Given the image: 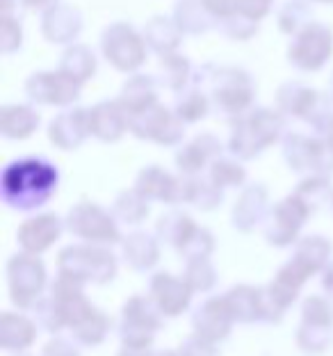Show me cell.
Listing matches in <instances>:
<instances>
[{"label":"cell","instance_id":"6da1fadb","mask_svg":"<svg viewBox=\"0 0 333 356\" xmlns=\"http://www.w3.org/2000/svg\"><path fill=\"white\" fill-rule=\"evenodd\" d=\"M58 188V169L42 158L16 160L3 174V197L14 208H35Z\"/></svg>","mask_w":333,"mask_h":356},{"label":"cell","instance_id":"7a4b0ae2","mask_svg":"<svg viewBox=\"0 0 333 356\" xmlns=\"http://www.w3.org/2000/svg\"><path fill=\"white\" fill-rule=\"evenodd\" d=\"M283 119L274 110H256L238 119L231 135V151L240 158H254L279 140Z\"/></svg>","mask_w":333,"mask_h":356},{"label":"cell","instance_id":"3957f363","mask_svg":"<svg viewBox=\"0 0 333 356\" xmlns=\"http://www.w3.org/2000/svg\"><path fill=\"white\" fill-rule=\"evenodd\" d=\"M101 51L112 67L124 74H133L146 60V42L131 23L117 21L103 30Z\"/></svg>","mask_w":333,"mask_h":356},{"label":"cell","instance_id":"277c9868","mask_svg":"<svg viewBox=\"0 0 333 356\" xmlns=\"http://www.w3.org/2000/svg\"><path fill=\"white\" fill-rule=\"evenodd\" d=\"M333 55V32L324 23H308L288 46V60L302 71H320Z\"/></svg>","mask_w":333,"mask_h":356},{"label":"cell","instance_id":"5b68a950","mask_svg":"<svg viewBox=\"0 0 333 356\" xmlns=\"http://www.w3.org/2000/svg\"><path fill=\"white\" fill-rule=\"evenodd\" d=\"M210 80H213V96L217 108L229 112V115H240L254 101L256 87L247 71L235 67L213 69Z\"/></svg>","mask_w":333,"mask_h":356},{"label":"cell","instance_id":"8992f818","mask_svg":"<svg viewBox=\"0 0 333 356\" xmlns=\"http://www.w3.org/2000/svg\"><path fill=\"white\" fill-rule=\"evenodd\" d=\"M276 103L286 115L313 121L318 128H324V124L333 117L331 110L324 103V96L315 92L313 87H306L302 83H286L276 92Z\"/></svg>","mask_w":333,"mask_h":356},{"label":"cell","instance_id":"52a82bcc","mask_svg":"<svg viewBox=\"0 0 333 356\" xmlns=\"http://www.w3.org/2000/svg\"><path fill=\"white\" fill-rule=\"evenodd\" d=\"M128 128L142 140H151L158 144H165V147H172V144L183 140V121L174 112H169L162 105H153V108L140 112V115L128 117Z\"/></svg>","mask_w":333,"mask_h":356},{"label":"cell","instance_id":"ba28073f","mask_svg":"<svg viewBox=\"0 0 333 356\" xmlns=\"http://www.w3.org/2000/svg\"><path fill=\"white\" fill-rule=\"evenodd\" d=\"M62 274L73 281L94 279V281H108L115 274V258L101 249H64L62 258Z\"/></svg>","mask_w":333,"mask_h":356},{"label":"cell","instance_id":"9c48e42d","mask_svg":"<svg viewBox=\"0 0 333 356\" xmlns=\"http://www.w3.org/2000/svg\"><path fill=\"white\" fill-rule=\"evenodd\" d=\"M26 94L35 103L42 105H71L78 101L80 96V85L73 83L62 71H39L32 74L26 83Z\"/></svg>","mask_w":333,"mask_h":356},{"label":"cell","instance_id":"30bf717a","mask_svg":"<svg viewBox=\"0 0 333 356\" xmlns=\"http://www.w3.org/2000/svg\"><path fill=\"white\" fill-rule=\"evenodd\" d=\"M283 153L292 169H315V172H327L333 167V149L324 140L304 135H288L283 144Z\"/></svg>","mask_w":333,"mask_h":356},{"label":"cell","instance_id":"8fae6325","mask_svg":"<svg viewBox=\"0 0 333 356\" xmlns=\"http://www.w3.org/2000/svg\"><path fill=\"white\" fill-rule=\"evenodd\" d=\"M44 265L30 256H16L10 261V288L14 304L28 309L44 286Z\"/></svg>","mask_w":333,"mask_h":356},{"label":"cell","instance_id":"7c38bea8","mask_svg":"<svg viewBox=\"0 0 333 356\" xmlns=\"http://www.w3.org/2000/svg\"><path fill=\"white\" fill-rule=\"evenodd\" d=\"M83 32V12L78 7L58 3L42 16V35L51 44H73Z\"/></svg>","mask_w":333,"mask_h":356},{"label":"cell","instance_id":"4fadbf2b","mask_svg":"<svg viewBox=\"0 0 333 356\" xmlns=\"http://www.w3.org/2000/svg\"><path fill=\"white\" fill-rule=\"evenodd\" d=\"M89 135L99 137L103 142H117L128 128V112L119 101H105L87 110Z\"/></svg>","mask_w":333,"mask_h":356},{"label":"cell","instance_id":"5bb4252c","mask_svg":"<svg viewBox=\"0 0 333 356\" xmlns=\"http://www.w3.org/2000/svg\"><path fill=\"white\" fill-rule=\"evenodd\" d=\"M87 135H89L87 110H80V108L64 110L62 115H58L51 121V128H48L51 142L64 151L78 149Z\"/></svg>","mask_w":333,"mask_h":356},{"label":"cell","instance_id":"9a60e30c","mask_svg":"<svg viewBox=\"0 0 333 356\" xmlns=\"http://www.w3.org/2000/svg\"><path fill=\"white\" fill-rule=\"evenodd\" d=\"M69 226H71V231H76L80 238L108 240V242L119 238V233H117L110 217L105 215L99 206H92V204H80L76 210H71Z\"/></svg>","mask_w":333,"mask_h":356},{"label":"cell","instance_id":"2e32d148","mask_svg":"<svg viewBox=\"0 0 333 356\" xmlns=\"http://www.w3.org/2000/svg\"><path fill=\"white\" fill-rule=\"evenodd\" d=\"M142 37H144L146 46H149L153 53H158L160 58L174 55L183 42V32L176 26V21L169 19V16H162V14L151 16V19L146 21Z\"/></svg>","mask_w":333,"mask_h":356},{"label":"cell","instance_id":"e0dca14e","mask_svg":"<svg viewBox=\"0 0 333 356\" xmlns=\"http://www.w3.org/2000/svg\"><path fill=\"white\" fill-rule=\"evenodd\" d=\"M308 215V204L306 199L297 197H288L283 204H279L274 213V229L267 231L272 242L276 245H288V242L295 238V233L299 229V224L306 220Z\"/></svg>","mask_w":333,"mask_h":356},{"label":"cell","instance_id":"ac0fdd59","mask_svg":"<svg viewBox=\"0 0 333 356\" xmlns=\"http://www.w3.org/2000/svg\"><path fill=\"white\" fill-rule=\"evenodd\" d=\"M233 313L226 304V299H213L201 309V313H197L194 318V325H197V331L203 341H217V338H224L229 334Z\"/></svg>","mask_w":333,"mask_h":356},{"label":"cell","instance_id":"d6986e66","mask_svg":"<svg viewBox=\"0 0 333 356\" xmlns=\"http://www.w3.org/2000/svg\"><path fill=\"white\" fill-rule=\"evenodd\" d=\"M60 238V222L55 220V215H42L37 220H30L21 226L19 242L21 247L30 254L44 252L48 245H53Z\"/></svg>","mask_w":333,"mask_h":356},{"label":"cell","instance_id":"ffe728a7","mask_svg":"<svg viewBox=\"0 0 333 356\" xmlns=\"http://www.w3.org/2000/svg\"><path fill=\"white\" fill-rule=\"evenodd\" d=\"M39 126V112L30 105H3L0 110V131L10 140H26Z\"/></svg>","mask_w":333,"mask_h":356},{"label":"cell","instance_id":"44dd1931","mask_svg":"<svg viewBox=\"0 0 333 356\" xmlns=\"http://www.w3.org/2000/svg\"><path fill=\"white\" fill-rule=\"evenodd\" d=\"M153 297L158 302V309L165 315H178L190 304V290L169 274H160L153 279Z\"/></svg>","mask_w":333,"mask_h":356},{"label":"cell","instance_id":"7402d4cb","mask_svg":"<svg viewBox=\"0 0 333 356\" xmlns=\"http://www.w3.org/2000/svg\"><path fill=\"white\" fill-rule=\"evenodd\" d=\"M156 80L151 76H133L128 78V83L121 89L119 103L124 105L128 117L140 115V112L149 110L156 105Z\"/></svg>","mask_w":333,"mask_h":356},{"label":"cell","instance_id":"603a6c76","mask_svg":"<svg viewBox=\"0 0 333 356\" xmlns=\"http://www.w3.org/2000/svg\"><path fill=\"white\" fill-rule=\"evenodd\" d=\"M137 194L144 199H160V201H176L183 194L181 185L174 176L162 172L160 167H149L140 174L137 181Z\"/></svg>","mask_w":333,"mask_h":356},{"label":"cell","instance_id":"cb8c5ba5","mask_svg":"<svg viewBox=\"0 0 333 356\" xmlns=\"http://www.w3.org/2000/svg\"><path fill=\"white\" fill-rule=\"evenodd\" d=\"M222 151V144H219L217 137L213 135H199L178 151L176 163L181 167V172L185 174H197L203 169V165L208 163L210 158H215L217 153Z\"/></svg>","mask_w":333,"mask_h":356},{"label":"cell","instance_id":"d4e9b609","mask_svg":"<svg viewBox=\"0 0 333 356\" xmlns=\"http://www.w3.org/2000/svg\"><path fill=\"white\" fill-rule=\"evenodd\" d=\"M172 19L183 35H206L215 26V19L206 10L203 0H178Z\"/></svg>","mask_w":333,"mask_h":356},{"label":"cell","instance_id":"484cf974","mask_svg":"<svg viewBox=\"0 0 333 356\" xmlns=\"http://www.w3.org/2000/svg\"><path fill=\"white\" fill-rule=\"evenodd\" d=\"M60 71L67 78H71L73 83L83 85L89 78H94L96 74V55L92 48H87L83 44H73L67 51L62 53L60 60Z\"/></svg>","mask_w":333,"mask_h":356},{"label":"cell","instance_id":"4316f807","mask_svg":"<svg viewBox=\"0 0 333 356\" xmlns=\"http://www.w3.org/2000/svg\"><path fill=\"white\" fill-rule=\"evenodd\" d=\"M276 21H279V30L283 35L295 37L299 35L311 21V5L306 0H286L281 5L279 14H276Z\"/></svg>","mask_w":333,"mask_h":356},{"label":"cell","instance_id":"83f0119b","mask_svg":"<svg viewBox=\"0 0 333 356\" xmlns=\"http://www.w3.org/2000/svg\"><path fill=\"white\" fill-rule=\"evenodd\" d=\"M190 76H192V64L185 55L174 53L167 55V58H160V83L165 87L178 92V89L185 87Z\"/></svg>","mask_w":333,"mask_h":356},{"label":"cell","instance_id":"f1b7e54d","mask_svg":"<svg viewBox=\"0 0 333 356\" xmlns=\"http://www.w3.org/2000/svg\"><path fill=\"white\" fill-rule=\"evenodd\" d=\"M208 99L206 94L199 92V89H188L181 99H178V105H176V115L181 117L183 124H194V121H199L208 115Z\"/></svg>","mask_w":333,"mask_h":356},{"label":"cell","instance_id":"f546056e","mask_svg":"<svg viewBox=\"0 0 333 356\" xmlns=\"http://www.w3.org/2000/svg\"><path fill=\"white\" fill-rule=\"evenodd\" d=\"M23 44V30L16 16H0V51L3 55H12Z\"/></svg>","mask_w":333,"mask_h":356},{"label":"cell","instance_id":"4dcf8cb0","mask_svg":"<svg viewBox=\"0 0 333 356\" xmlns=\"http://www.w3.org/2000/svg\"><path fill=\"white\" fill-rule=\"evenodd\" d=\"M245 169L238 163H233V160H215L213 172H210L213 185H217V188H222V185H240L245 181Z\"/></svg>","mask_w":333,"mask_h":356},{"label":"cell","instance_id":"1f68e13d","mask_svg":"<svg viewBox=\"0 0 333 356\" xmlns=\"http://www.w3.org/2000/svg\"><path fill=\"white\" fill-rule=\"evenodd\" d=\"M219 28H222V32L229 39H235V42H247V39H251L258 32V23L245 19V16L235 14L231 16V19L226 21H219L217 23Z\"/></svg>","mask_w":333,"mask_h":356},{"label":"cell","instance_id":"d6a6232c","mask_svg":"<svg viewBox=\"0 0 333 356\" xmlns=\"http://www.w3.org/2000/svg\"><path fill=\"white\" fill-rule=\"evenodd\" d=\"M144 252L146 254H158V249H156V245H153V240L146 238L144 233H135V238L128 240V245H126V258L135 267L151 265L153 261H151L149 256H144Z\"/></svg>","mask_w":333,"mask_h":356},{"label":"cell","instance_id":"836d02e7","mask_svg":"<svg viewBox=\"0 0 333 356\" xmlns=\"http://www.w3.org/2000/svg\"><path fill=\"white\" fill-rule=\"evenodd\" d=\"M32 336H35V329H32V325L28 320L19 322V329H12V325L3 318V347H7V350H14V347H26Z\"/></svg>","mask_w":333,"mask_h":356},{"label":"cell","instance_id":"e575fe53","mask_svg":"<svg viewBox=\"0 0 333 356\" xmlns=\"http://www.w3.org/2000/svg\"><path fill=\"white\" fill-rule=\"evenodd\" d=\"M272 3L274 0H240L238 14L254 23H261L265 16L272 12Z\"/></svg>","mask_w":333,"mask_h":356},{"label":"cell","instance_id":"d590c367","mask_svg":"<svg viewBox=\"0 0 333 356\" xmlns=\"http://www.w3.org/2000/svg\"><path fill=\"white\" fill-rule=\"evenodd\" d=\"M203 5H206L210 16L219 23V21H226V19H231V16L238 14L240 0H203Z\"/></svg>","mask_w":333,"mask_h":356},{"label":"cell","instance_id":"8d00e7d4","mask_svg":"<svg viewBox=\"0 0 333 356\" xmlns=\"http://www.w3.org/2000/svg\"><path fill=\"white\" fill-rule=\"evenodd\" d=\"M44 356H78V354L71 350L69 343L58 341V343H51V345L46 347V354Z\"/></svg>","mask_w":333,"mask_h":356},{"label":"cell","instance_id":"74e56055","mask_svg":"<svg viewBox=\"0 0 333 356\" xmlns=\"http://www.w3.org/2000/svg\"><path fill=\"white\" fill-rule=\"evenodd\" d=\"M58 3H60V0H21V5L28 7V10H32V12H37V10L48 12L51 7H55Z\"/></svg>","mask_w":333,"mask_h":356},{"label":"cell","instance_id":"f35d334b","mask_svg":"<svg viewBox=\"0 0 333 356\" xmlns=\"http://www.w3.org/2000/svg\"><path fill=\"white\" fill-rule=\"evenodd\" d=\"M322 131H324V142H327L329 144V147L333 149V117L327 121V124H324V128H322Z\"/></svg>","mask_w":333,"mask_h":356},{"label":"cell","instance_id":"ab89813d","mask_svg":"<svg viewBox=\"0 0 333 356\" xmlns=\"http://www.w3.org/2000/svg\"><path fill=\"white\" fill-rule=\"evenodd\" d=\"M311 3H322V5H333V0H311Z\"/></svg>","mask_w":333,"mask_h":356},{"label":"cell","instance_id":"60d3db41","mask_svg":"<svg viewBox=\"0 0 333 356\" xmlns=\"http://www.w3.org/2000/svg\"><path fill=\"white\" fill-rule=\"evenodd\" d=\"M165 356H183V352H181V354H174V352H169V354H165Z\"/></svg>","mask_w":333,"mask_h":356}]
</instances>
